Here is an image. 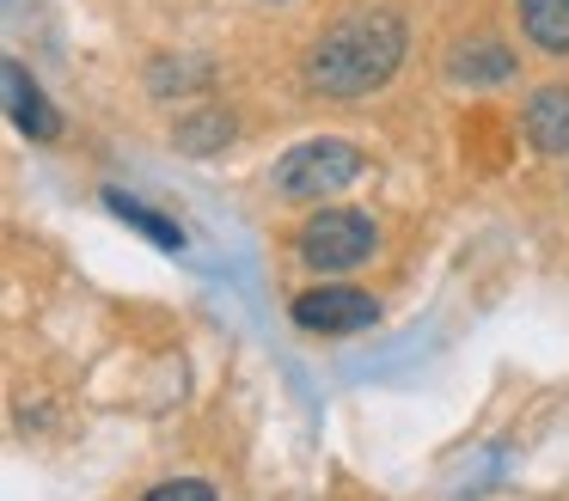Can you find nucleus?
I'll return each mask as SVG.
<instances>
[{
	"label": "nucleus",
	"instance_id": "obj_1",
	"mask_svg": "<svg viewBox=\"0 0 569 501\" xmlns=\"http://www.w3.org/2000/svg\"><path fill=\"white\" fill-rule=\"evenodd\" d=\"M405 19L392 7H368V12H349L337 19L331 31H319L300 56V80H307L312 98H368L380 92L386 80L398 73L405 61Z\"/></svg>",
	"mask_w": 569,
	"mask_h": 501
},
{
	"label": "nucleus",
	"instance_id": "obj_2",
	"mask_svg": "<svg viewBox=\"0 0 569 501\" xmlns=\"http://www.w3.org/2000/svg\"><path fill=\"white\" fill-rule=\"evenodd\" d=\"M373 244H380V227H373V214H361V208H319V214L295 232V251L312 275L361 269L373 257Z\"/></svg>",
	"mask_w": 569,
	"mask_h": 501
},
{
	"label": "nucleus",
	"instance_id": "obj_3",
	"mask_svg": "<svg viewBox=\"0 0 569 501\" xmlns=\"http://www.w3.org/2000/svg\"><path fill=\"white\" fill-rule=\"evenodd\" d=\"M361 166H368V159H361L349 141H300V147H288V153L276 159L270 183H276V196H288V202H325V196L349 190V183L361 178Z\"/></svg>",
	"mask_w": 569,
	"mask_h": 501
},
{
	"label": "nucleus",
	"instance_id": "obj_4",
	"mask_svg": "<svg viewBox=\"0 0 569 501\" xmlns=\"http://www.w3.org/2000/svg\"><path fill=\"white\" fill-rule=\"evenodd\" d=\"M288 318H295L300 330H312V337H356V330H368L373 318H380V300L361 293V288H343V281H325V288L295 293Z\"/></svg>",
	"mask_w": 569,
	"mask_h": 501
},
{
	"label": "nucleus",
	"instance_id": "obj_5",
	"mask_svg": "<svg viewBox=\"0 0 569 501\" xmlns=\"http://www.w3.org/2000/svg\"><path fill=\"white\" fill-rule=\"evenodd\" d=\"M0 80H7V117H13L19 134H31V141H56V134H62V117H56V104L43 98V86L26 73V61H7Z\"/></svg>",
	"mask_w": 569,
	"mask_h": 501
},
{
	"label": "nucleus",
	"instance_id": "obj_6",
	"mask_svg": "<svg viewBox=\"0 0 569 501\" xmlns=\"http://www.w3.org/2000/svg\"><path fill=\"white\" fill-rule=\"evenodd\" d=\"M508 73H515V56H508L502 37H490V31L453 43V56H447V80L453 86H502Z\"/></svg>",
	"mask_w": 569,
	"mask_h": 501
},
{
	"label": "nucleus",
	"instance_id": "obj_7",
	"mask_svg": "<svg viewBox=\"0 0 569 501\" xmlns=\"http://www.w3.org/2000/svg\"><path fill=\"white\" fill-rule=\"evenodd\" d=\"M527 141L539 153H569V86L563 80H545L527 98Z\"/></svg>",
	"mask_w": 569,
	"mask_h": 501
},
{
	"label": "nucleus",
	"instance_id": "obj_8",
	"mask_svg": "<svg viewBox=\"0 0 569 501\" xmlns=\"http://www.w3.org/2000/svg\"><path fill=\"white\" fill-rule=\"evenodd\" d=\"M520 31L539 56H569V0H520Z\"/></svg>",
	"mask_w": 569,
	"mask_h": 501
},
{
	"label": "nucleus",
	"instance_id": "obj_9",
	"mask_svg": "<svg viewBox=\"0 0 569 501\" xmlns=\"http://www.w3.org/2000/svg\"><path fill=\"white\" fill-rule=\"evenodd\" d=\"M227 141H233V117H227V110H190V117L172 122V147H178V153H190V159L221 153Z\"/></svg>",
	"mask_w": 569,
	"mask_h": 501
},
{
	"label": "nucleus",
	"instance_id": "obj_10",
	"mask_svg": "<svg viewBox=\"0 0 569 501\" xmlns=\"http://www.w3.org/2000/svg\"><path fill=\"white\" fill-rule=\"evenodd\" d=\"M104 208H111L117 220H129V227L136 232H148L153 244H160V251H184V227H178V220H166V214H153L148 202H136V196H123V190H104Z\"/></svg>",
	"mask_w": 569,
	"mask_h": 501
},
{
	"label": "nucleus",
	"instance_id": "obj_11",
	"mask_svg": "<svg viewBox=\"0 0 569 501\" xmlns=\"http://www.w3.org/2000/svg\"><path fill=\"white\" fill-rule=\"evenodd\" d=\"M148 80L160 98H172V92H197V86L209 80V68H202V61H153Z\"/></svg>",
	"mask_w": 569,
	"mask_h": 501
},
{
	"label": "nucleus",
	"instance_id": "obj_12",
	"mask_svg": "<svg viewBox=\"0 0 569 501\" xmlns=\"http://www.w3.org/2000/svg\"><path fill=\"white\" fill-rule=\"evenodd\" d=\"M141 501H214V489L202 483V477H178V483H160V489H148Z\"/></svg>",
	"mask_w": 569,
	"mask_h": 501
}]
</instances>
